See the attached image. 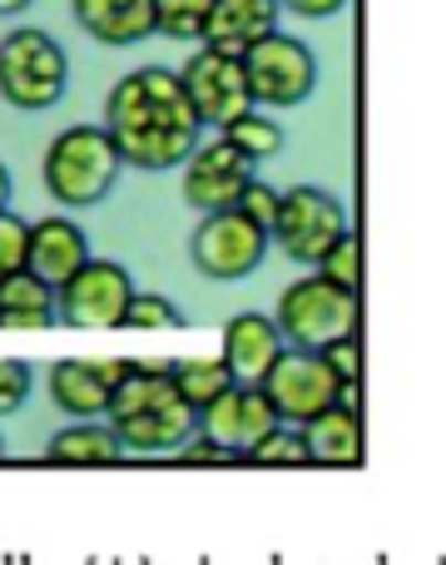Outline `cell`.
<instances>
[{
  "mask_svg": "<svg viewBox=\"0 0 446 565\" xmlns=\"http://www.w3.org/2000/svg\"><path fill=\"white\" fill-rule=\"evenodd\" d=\"M105 129L125 169H145V174L179 169L204 135L184 85H179V70L164 65H139L125 79H115L105 99Z\"/></svg>",
  "mask_w": 446,
  "mask_h": 565,
  "instance_id": "1",
  "label": "cell"
},
{
  "mask_svg": "<svg viewBox=\"0 0 446 565\" xmlns=\"http://www.w3.org/2000/svg\"><path fill=\"white\" fill-rule=\"evenodd\" d=\"M105 422L115 427L125 457H174L189 437L199 431V412L179 397L169 362L129 358L125 377L115 382L105 402Z\"/></svg>",
  "mask_w": 446,
  "mask_h": 565,
  "instance_id": "2",
  "label": "cell"
},
{
  "mask_svg": "<svg viewBox=\"0 0 446 565\" xmlns=\"http://www.w3.org/2000/svg\"><path fill=\"white\" fill-rule=\"evenodd\" d=\"M119 174H125V159H119L115 139L105 125H70L50 139L40 179H45V194L60 209H95L115 194Z\"/></svg>",
  "mask_w": 446,
  "mask_h": 565,
  "instance_id": "3",
  "label": "cell"
},
{
  "mask_svg": "<svg viewBox=\"0 0 446 565\" xmlns=\"http://www.w3.org/2000/svg\"><path fill=\"white\" fill-rule=\"evenodd\" d=\"M70 85V55L50 30L20 25L0 40V99L15 109H50L65 99Z\"/></svg>",
  "mask_w": 446,
  "mask_h": 565,
  "instance_id": "4",
  "label": "cell"
},
{
  "mask_svg": "<svg viewBox=\"0 0 446 565\" xmlns=\"http://www.w3.org/2000/svg\"><path fill=\"white\" fill-rule=\"evenodd\" d=\"M243 75H248V95L258 109H298L318 89V55L302 45L298 35L268 30L243 50Z\"/></svg>",
  "mask_w": 446,
  "mask_h": 565,
  "instance_id": "5",
  "label": "cell"
},
{
  "mask_svg": "<svg viewBox=\"0 0 446 565\" xmlns=\"http://www.w3.org/2000/svg\"><path fill=\"white\" fill-rule=\"evenodd\" d=\"M342 234H348V209H342L338 194H328L318 184L278 189V214H273L268 244H278L293 264L312 268Z\"/></svg>",
  "mask_w": 446,
  "mask_h": 565,
  "instance_id": "6",
  "label": "cell"
},
{
  "mask_svg": "<svg viewBox=\"0 0 446 565\" xmlns=\"http://www.w3.org/2000/svg\"><path fill=\"white\" fill-rule=\"evenodd\" d=\"M273 322H278V332H283L288 348L318 352L322 342L342 338V332H358V292L338 288V282H328L322 274L298 278V282L283 288Z\"/></svg>",
  "mask_w": 446,
  "mask_h": 565,
  "instance_id": "7",
  "label": "cell"
},
{
  "mask_svg": "<svg viewBox=\"0 0 446 565\" xmlns=\"http://www.w3.org/2000/svg\"><path fill=\"white\" fill-rule=\"evenodd\" d=\"M129 292H135V278H129L125 264L89 254L85 264L55 288V318H60V328L115 332L119 318H125Z\"/></svg>",
  "mask_w": 446,
  "mask_h": 565,
  "instance_id": "8",
  "label": "cell"
},
{
  "mask_svg": "<svg viewBox=\"0 0 446 565\" xmlns=\"http://www.w3.org/2000/svg\"><path fill=\"white\" fill-rule=\"evenodd\" d=\"M189 258H194V268L204 278L238 282V278L258 274V264L268 258V228H258L238 209H214L189 234Z\"/></svg>",
  "mask_w": 446,
  "mask_h": 565,
  "instance_id": "9",
  "label": "cell"
},
{
  "mask_svg": "<svg viewBox=\"0 0 446 565\" xmlns=\"http://www.w3.org/2000/svg\"><path fill=\"white\" fill-rule=\"evenodd\" d=\"M263 397L273 402V412H278V422H308L312 412H322L328 402H338V372L322 362V352L312 348H288L283 342V352L273 358V367L263 372Z\"/></svg>",
  "mask_w": 446,
  "mask_h": 565,
  "instance_id": "10",
  "label": "cell"
},
{
  "mask_svg": "<svg viewBox=\"0 0 446 565\" xmlns=\"http://www.w3.org/2000/svg\"><path fill=\"white\" fill-rule=\"evenodd\" d=\"M179 85H184L189 105H194V115H199V125H204V129H219V125H229L233 115L253 109L243 60L229 55V50L204 45V40H199V50L184 60V70H179Z\"/></svg>",
  "mask_w": 446,
  "mask_h": 565,
  "instance_id": "11",
  "label": "cell"
},
{
  "mask_svg": "<svg viewBox=\"0 0 446 565\" xmlns=\"http://www.w3.org/2000/svg\"><path fill=\"white\" fill-rule=\"evenodd\" d=\"M273 427H278V412H273V402L263 397L258 382H233L223 397H214L204 412H199V431H209L214 441H223L238 461L248 457Z\"/></svg>",
  "mask_w": 446,
  "mask_h": 565,
  "instance_id": "12",
  "label": "cell"
},
{
  "mask_svg": "<svg viewBox=\"0 0 446 565\" xmlns=\"http://www.w3.org/2000/svg\"><path fill=\"white\" fill-rule=\"evenodd\" d=\"M184 199L199 214H214V209H233V199L243 194V184L253 179V159L238 154L229 139H214V145H194L184 164Z\"/></svg>",
  "mask_w": 446,
  "mask_h": 565,
  "instance_id": "13",
  "label": "cell"
},
{
  "mask_svg": "<svg viewBox=\"0 0 446 565\" xmlns=\"http://www.w3.org/2000/svg\"><path fill=\"white\" fill-rule=\"evenodd\" d=\"M125 367L129 358H60L45 377V392L65 417H105V402Z\"/></svg>",
  "mask_w": 446,
  "mask_h": 565,
  "instance_id": "14",
  "label": "cell"
},
{
  "mask_svg": "<svg viewBox=\"0 0 446 565\" xmlns=\"http://www.w3.org/2000/svg\"><path fill=\"white\" fill-rule=\"evenodd\" d=\"M278 352H283V332L268 312H233L223 322L219 362L233 372V382H263V372L273 367Z\"/></svg>",
  "mask_w": 446,
  "mask_h": 565,
  "instance_id": "15",
  "label": "cell"
},
{
  "mask_svg": "<svg viewBox=\"0 0 446 565\" xmlns=\"http://www.w3.org/2000/svg\"><path fill=\"white\" fill-rule=\"evenodd\" d=\"M89 258V238L75 218L65 214H50V218H35L25 234V268L35 278H45L50 288H60L79 264Z\"/></svg>",
  "mask_w": 446,
  "mask_h": 565,
  "instance_id": "16",
  "label": "cell"
},
{
  "mask_svg": "<svg viewBox=\"0 0 446 565\" xmlns=\"http://www.w3.org/2000/svg\"><path fill=\"white\" fill-rule=\"evenodd\" d=\"M302 441H308L312 467H362V407L348 402H328L322 412H312L308 422H298Z\"/></svg>",
  "mask_w": 446,
  "mask_h": 565,
  "instance_id": "17",
  "label": "cell"
},
{
  "mask_svg": "<svg viewBox=\"0 0 446 565\" xmlns=\"http://www.w3.org/2000/svg\"><path fill=\"white\" fill-rule=\"evenodd\" d=\"M70 10H75V25L109 50L155 35V0H75Z\"/></svg>",
  "mask_w": 446,
  "mask_h": 565,
  "instance_id": "18",
  "label": "cell"
},
{
  "mask_svg": "<svg viewBox=\"0 0 446 565\" xmlns=\"http://www.w3.org/2000/svg\"><path fill=\"white\" fill-rule=\"evenodd\" d=\"M283 6L278 0H214L204 20V45L229 50V55H243L253 40H263L268 30H278Z\"/></svg>",
  "mask_w": 446,
  "mask_h": 565,
  "instance_id": "19",
  "label": "cell"
},
{
  "mask_svg": "<svg viewBox=\"0 0 446 565\" xmlns=\"http://www.w3.org/2000/svg\"><path fill=\"white\" fill-rule=\"evenodd\" d=\"M45 461L99 471V467H119L125 447H119L115 427H109L105 417H70V427H60L55 437L45 441Z\"/></svg>",
  "mask_w": 446,
  "mask_h": 565,
  "instance_id": "20",
  "label": "cell"
},
{
  "mask_svg": "<svg viewBox=\"0 0 446 565\" xmlns=\"http://www.w3.org/2000/svg\"><path fill=\"white\" fill-rule=\"evenodd\" d=\"M60 328L55 318V288L35 278L30 268L0 278V332H50Z\"/></svg>",
  "mask_w": 446,
  "mask_h": 565,
  "instance_id": "21",
  "label": "cell"
},
{
  "mask_svg": "<svg viewBox=\"0 0 446 565\" xmlns=\"http://www.w3.org/2000/svg\"><path fill=\"white\" fill-rule=\"evenodd\" d=\"M169 377H174L179 397L189 402L194 412H204L214 397L233 387V372L223 367L219 358H184V362H169Z\"/></svg>",
  "mask_w": 446,
  "mask_h": 565,
  "instance_id": "22",
  "label": "cell"
},
{
  "mask_svg": "<svg viewBox=\"0 0 446 565\" xmlns=\"http://www.w3.org/2000/svg\"><path fill=\"white\" fill-rule=\"evenodd\" d=\"M219 135L229 139V145L238 149V154H248L253 164H263V159L283 154V129H278V119L263 115L258 105L243 109V115H233L229 125H219Z\"/></svg>",
  "mask_w": 446,
  "mask_h": 565,
  "instance_id": "23",
  "label": "cell"
},
{
  "mask_svg": "<svg viewBox=\"0 0 446 565\" xmlns=\"http://www.w3.org/2000/svg\"><path fill=\"white\" fill-rule=\"evenodd\" d=\"M119 328H125V332H179V328H184V312H179V302L164 298V292L135 288V292H129V302H125Z\"/></svg>",
  "mask_w": 446,
  "mask_h": 565,
  "instance_id": "24",
  "label": "cell"
},
{
  "mask_svg": "<svg viewBox=\"0 0 446 565\" xmlns=\"http://www.w3.org/2000/svg\"><path fill=\"white\" fill-rule=\"evenodd\" d=\"M243 461H248V467H268V471L312 467V457H308V441H302V431L293 427V422H278V427H273L268 437H263L258 447H253Z\"/></svg>",
  "mask_w": 446,
  "mask_h": 565,
  "instance_id": "25",
  "label": "cell"
},
{
  "mask_svg": "<svg viewBox=\"0 0 446 565\" xmlns=\"http://www.w3.org/2000/svg\"><path fill=\"white\" fill-rule=\"evenodd\" d=\"M214 0H155V35L169 40H199Z\"/></svg>",
  "mask_w": 446,
  "mask_h": 565,
  "instance_id": "26",
  "label": "cell"
},
{
  "mask_svg": "<svg viewBox=\"0 0 446 565\" xmlns=\"http://www.w3.org/2000/svg\"><path fill=\"white\" fill-rule=\"evenodd\" d=\"M312 268H318V274L328 278V282H338V288L358 292V288H362V238L348 228V234H342L338 244H332Z\"/></svg>",
  "mask_w": 446,
  "mask_h": 565,
  "instance_id": "27",
  "label": "cell"
},
{
  "mask_svg": "<svg viewBox=\"0 0 446 565\" xmlns=\"http://www.w3.org/2000/svg\"><path fill=\"white\" fill-rule=\"evenodd\" d=\"M30 387H35V372H30L25 358H0V422L15 417L30 402Z\"/></svg>",
  "mask_w": 446,
  "mask_h": 565,
  "instance_id": "28",
  "label": "cell"
},
{
  "mask_svg": "<svg viewBox=\"0 0 446 565\" xmlns=\"http://www.w3.org/2000/svg\"><path fill=\"white\" fill-rule=\"evenodd\" d=\"M174 461L179 467H238V457H233L223 441L209 437V431H194V437L174 451Z\"/></svg>",
  "mask_w": 446,
  "mask_h": 565,
  "instance_id": "29",
  "label": "cell"
},
{
  "mask_svg": "<svg viewBox=\"0 0 446 565\" xmlns=\"http://www.w3.org/2000/svg\"><path fill=\"white\" fill-rule=\"evenodd\" d=\"M233 209H238V214H248L258 228H273V214H278V189L263 184V179L253 174L248 184H243V194L233 199Z\"/></svg>",
  "mask_w": 446,
  "mask_h": 565,
  "instance_id": "30",
  "label": "cell"
},
{
  "mask_svg": "<svg viewBox=\"0 0 446 565\" xmlns=\"http://www.w3.org/2000/svg\"><path fill=\"white\" fill-rule=\"evenodd\" d=\"M318 352H322V362L338 372V382H358L362 377V342H358V332H342V338L322 342Z\"/></svg>",
  "mask_w": 446,
  "mask_h": 565,
  "instance_id": "31",
  "label": "cell"
},
{
  "mask_svg": "<svg viewBox=\"0 0 446 565\" xmlns=\"http://www.w3.org/2000/svg\"><path fill=\"white\" fill-rule=\"evenodd\" d=\"M25 234H30L25 218H15L10 209H0V278L15 274V268H25Z\"/></svg>",
  "mask_w": 446,
  "mask_h": 565,
  "instance_id": "32",
  "label": "cell"
},
{
  "mask_svg": "<svg viewBox=\"0 0 446 565\" xmlns=\"http://www.w3.org/2000/svg\"><path fill=\"white\" fill-rule=\"evenodd\" d=\"M283 15H302V20H332L338 10H348V0H278Z\"/></svg>",
  "mask_w": 446,
  "mask_h": 565,
  "instance_id": "33",
  "label": "cell"
},
{
  "mask_svg": "<svg viewBox=\"0 0 446 565\" xmlns=\"http://www.w3.org/2000/svg\"><path fill=\"white\" fill-rule=\"evenodd\" d=\"M10 189H15V184H10V169L0 164V209H10Z\"/></svg>",
  "mask_w": 446,
  "mask_h": 565,
  "instance_id": "34",
  "label": "cell"
},
{
  "mask_svg": "<svg viewBox=\"0 0 446 565\" xmlns=\"http://www.w3.org/2000/svg\"><path fill=\"white\" fill-rule=\"evenodd\" d=\"M35 0H0V15H20V10H30Z\"/></svg>",
  "mask_w": 446,
  "mask_h": 565,
  "instance_id": "35",
  "label": "cell"
},
{
  "mask_svg": "<svg viewBox=\"0 0 446 565\" xmlns=\"http://www.w3.org/2000/svg\"><path fill=\"white\" fill-rule=\"evenodd\" d=\"M0 461H6V437H0Z\"/></svg>",
  "mask_w": 446,
  "mask_h": 565,
  "instance_id": "36",
  "label": "cell"
}]
</instances>
